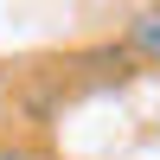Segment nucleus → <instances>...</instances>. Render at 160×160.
<instances>
[{
    "mask_svg": "<svg viewBox=\"0 0 160 160\" xmlns=\"http://www.w3.org/2000/svg\"><path fill=\"white\" fill-rule=\"evenodd\" d=\"M128 51L148 58V64H160V7H148V13L128 19Z\"/></svg>",
    "mask_w": 160,
    "mask_h": 160,
    "instance_id": "nucleus-1",
    "label": "nucleus"
},
{
    "mask_svg": "<svg viewBox=\"0 0 160 160\" xmlns=\"http://www.w3.org/2000/svg\"><path fill=\"white\" fill-rule=\"evenodd\" d=\"M0 160H19V154H0Z\"/></svg>",
    "mask_w": 160,
    "mask_h": 160,
    "instance_id": "nucleus-2",
    "label": "nucleus"
}]
</instances>
